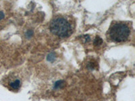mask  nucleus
I'll return each instance as SVG.
<instances>
[{"instance_id": "7ed1b4c3", "label": "nucleus", "mask_w": 135, "mask_h": 101, "mask_svg": "<svg viewBox=\"0 0 135 101\" xmlns=\"http://www.w3.org/2000/svg\"><path fill=\"white\" fill-rule=\"evenodd\" d=\"M20 84H21V83H20V80L17 79V80H14V81L9 83V86L12 89L16 90V89H18L20 87Z\"/></svg>"}, {"instance_id": "f257e3e1", "label": "nucleus", "mask_w": 135, "mask_h": 101, "mask_svg": "<svg viewBox=\"0 0 135 101\" xmlns=\"http://www.w3.org/2000/svg\"><path fill=\"white\" fill-rule=\"evenodd\" d=\"M131 31L128 26L123 22L112 24L108 31V35L111 40L115 43L126 41L130 36Z\"/></svg>"}, {"instance_id": "f03ea898", "label": "nucleus", "mask_w": 135, "mask_h": 101, "mask_svg": "<svg viewBox=\"0 0 135 101\" xmlns=\"http://www.w3.org/2000/svg\"><path fill=\"white\" fill-rule=\"evenodd\" d=\"M50 31L54 34L60 38L68 37L72 32V26L69 22L61 17L52 20L50 24Z\"/></svg>"}, {"instance_id": "20e7f679", "label": "nucleus", "mask_w": 135, "mask_h": 101, "mask_svg": "<svg viewBox=\"0 0 135 101\" xmlns=\"http://www.w3.org/2000/svg\"><path fill=\"white\" fill-rule=\"evenodd\" d=\"M64 84V82L63 80H60V81H57L55 83V85H54V88L55 89L57 88H61L63 87Z\"/></svg>"}, {"instance_id": "0eeeda50", "label": "nucleus", "mask_w": 135, "mask_h": 101, "mask_svg": "<svg viewBox=\"0 0 135 101\" xmlns=\"http://www.w3.org/2000/svg\"><path fill=\"white\" fill-rule=\"evenodd\" d=\"M32 35V32L31 31H28L27 32H26V37H28V38H30Z\"/></svg>"}, {"instance_id": "39448f33", "label": "nucleus", "mask_w": 135, "mask_h": 101, "mask_svg": "<svg viewBox=\"0 0 135 101\" xmlns=\"http://www.w3.org/2000/svg\"><path fill=\"white\" fill-rule=\"evenodd\" d=\"M102 42H103L102 39L99 37H96L95 41H94V44L95 45H100L102 43Z\"/></svg>"}, {"instance_id": "6e6552de", "label": "nucleus", "mask_w": 135, "mask_h": 101, "mask_svg": "<svg viewBox=\"0 0 135 101\" xmlns=\"http://www.w3.org/2000/svg\"><path fill=\"white\" fill-rule=\"evenodd\" d=\"M3 18H4V14L2 12H0V20H2Z\"/></svg>"}, {"instance_id": "423d86ee", "label": "nucleus", "mask_w": 135, "mask_h": 101, "mask_svg": "<svg viewBox=\"0 0 135 101\" xmlns=\"http://www.w3.org/2000/svg\"><path fill=\"white\" fill-rule=\"evenodd\" d=\"M55 59V56L54 55V53L49 54V55L47 56V60L48 61H51V62H52L53 61H54Z\"/></svg>"}]
</instances>
